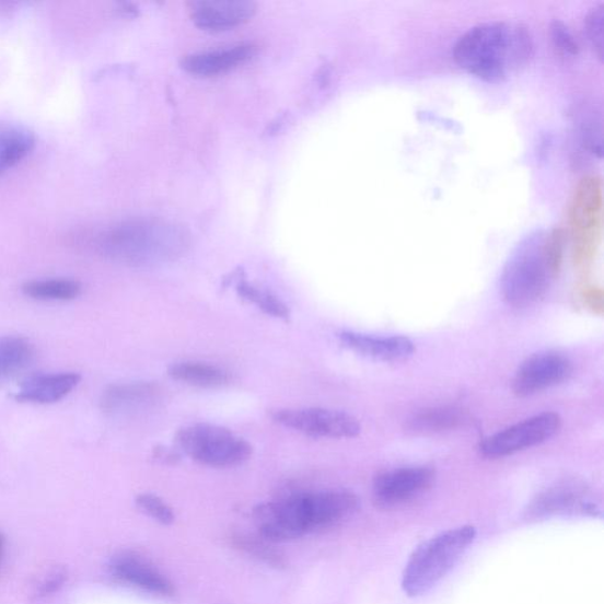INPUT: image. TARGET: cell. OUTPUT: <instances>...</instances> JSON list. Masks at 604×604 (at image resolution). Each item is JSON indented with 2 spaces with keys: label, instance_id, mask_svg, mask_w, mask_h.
I'll list each match as a JSON object with an SVG mask.
<instances>
[{
  "label": "cell",
  "instance_id": "17",
  "mask_svg": "<svg viewBox=\"0 0 604 604\" xmlns=\"http://www.w3.org/2000/svg\"><path fill=\"white\" fill-rule=\"evenodd\" d=\"M255 53L252 44H237L229 48L188 55L184 57L181 67L196 76H214L245 65Z\"/></svg>",
  "mask_w": 604,
  "mask_h": 604
},
{
  "label": "cell",
  "instance_id": "27",
  "mask_svg": "<svg viewBox=\"0 0 604 604\" xmlns=\"http://www.w3.org/2000/svg\"><path fill=\"white\" fill-rule=\"evenodd\" d=\"M603 26L604 5L601 4L589 11L584 20V35L600 59L603 58Z\"/></svg>",
  "mask_w": 604,
  "mask_h": 604
},
{
  "label": "cell",
  "instance_id": "24",
  "mask_svg": "<svg viewBox=\"0 0 604 604\" xmlns=\"http://www.w3.org/2000/svg\"><path fill=\"white\" fill-rule=\"evenodd\" d=\"M237 294L251 304L259 307L268 315H274L276 318L289 320L290 310L276 295L259 289L246 280H241L236 286Z\"/></svg>",
  "mask_w": 604,
  "mask_h": 604
},
{
  "label": "cell",
  "instance_id": "20",
  "mask_svg": "<svg viewBox=\"0 0 604 604\" xmlns=\"http://www.w3.org/2000/svg\"><path fill=\"white\" fill-rule=\"evenodd\" d=\"M467 421V415L455 406L431 407L414 415L406 422V430L415 434L442 433L458 429Z\"/></svg>",
  "mask_w": 604,
  "mask_h": 604
},
{
  "label": "cell",
  "instance_id": "1",
  "mask_svg": "<svg viewBox=\"0 0 604 604\" xmlns=\"http://www.w3.org/2000/svg\"><path fill=\"white\" fill-rule=\"evenodd\" d=\"M533 55L531 32L520 23L500 21L472 27L453 48V59L462 70L491 83L519 72Z\"/></svg>",
  "mask_w": 604,
  "mask_h": 604
},
{
  "label": "cell",
  "instance_id": "3",
  "mask_svg": "<svg viewBox=\"0 0 604 604\" xmlns=\"http://www.w3.org/2000/svg\"><path fill=\"white\" fill-rule=\"evenodd\" d=\"M564 230L527 236L510 255L501 278L504 300L512 307L533 306L547 294L564 262Z\"/></svg>",
  "mask_w": 604,
  "mask_h": 604
},
{
  "label": "cell",
  "instance_id": "14",
  "mask_svg": "<svg viewBox=\"0 0 604 604\" xmlns=\"http://www.w3.org/2000/svg\"><path fill=\"white\" fill-rule=\"evenodd\" d=\"M339 340L352 352L385 362L405 361L416 352L414 341L403 336L375 337L345 330L339 335Z\"/></svg>",
  "mask_w": 604,
  "mask_h": 604
},
{
  "label": "cell",
  "instance_id": "6",
  "mask_svg": "<svg viewBox=\"0 0 604 604\" xmlns=\"http://www.w3.org/2000/svg\"><path fill=\"white\" fill-rule=\"evenodd\" d=\"M175 442L191 460L213 467L243 464L253 453V446L244 438L207 422L178 430Z\"/></svg>",
  "mask_w": 604,
  "mask_h": 604
},
{
  "label": "cell",
  "instance_id": "28",
  "mask_svg": "<svg viewBox=\"0 0 604 604\" xmlns=\"http://www.w3.org/2000/svg\"><path fill=\"white\" fill-rule=\"evenodd\" d=\"M136 504L151 519L169 525L175 520L172 508L164 503L160 497L151 493H143L136 498Z\"/></svg>",
  "mask_w": 604,
  "mask_h": 604
},
{
  "label": "cell",
  "instance_id": "8",
  "mask_svg": "<svg viewBox=\"0 0 604 604\" xmlns=\"http://www.w3.org/2000/svg\"><path fill=\"white\" fill-rule=\"evenodd\" d=\"M570 230L578 252L591 253L597 243L603 222L602 179L597 176L582 178L570 206Z\"/></svg>",
  "mask_w": 604,
  "mask_h": 604
},
{
  "label": "cell",
  "instance_id": "15",
  "mask_svg": "<svg viewBox=\"0 0 604 604\" xmlns=\"http://www.w3.org/2000/svg\"><path fill=\"white\" fill-rule=\"evenodd\" d=\"M111 569L117 580L142 591L161 596H173L175 593L173 583L139 555L119 554L114 557Z\"/></svg>",
  "mask_w": 604,
  "mask_h": 604
},
{
  "label": "cell",
  "instance_id": "2",
  "mask_svg": "<svg viewBox=\"0 0 604 604\" xmlns=\"http://www.w3.org/2000/svg\"><path fill=\"white\" fill-rule=\"evenodd\" d=\"M358 508L355 493L332 490L300 493L260 504L253 518L263 537L290 541L334 525L349 518Z\"/></svg>",
  "mask_w": 604,
  "mask_h": 604
},
{
  "label": "cell",
  "instance_id": "21",
  "mask_svg": "<svg viewBox=\"0 0 604 604\" xmlns=\"http://www.w3.org/2000/svg\"><path fill=\"white\" fill-rule=\"evenodd\" d=\"M169 374L177 382L199 387H220L230 382L229 373L205 362H177L170 368Z\"/></svg>",
  "mask_w": 604,
  "mask_h": 604
},
{
  "label": "cell",
  "instance_id": "11",
  "mask_svg": "<svg viewBox=\"0 0 604 604\" xmlns=\"http://www.w3.org/2000/svg\"><path fill=\"white\" fill-rule=\"evenodd\" d=\"M572 374L571 361L557 352H541L527 358L512 381V391L524 398L560 385Z\"/></svg>",
  "mask_w": 604,
  "mask_h": 604
},
{
  "label": "cell",
  "instance_id": "10",
  "mask_svg": "<svg viewBox=\"0 0 604 604\" xmlns=\"http://www.w3.org/2000/svg\"><path fill=\"white\" fill-rule=\"evenodd\" d=\"M435 473L429 466H407L378 475L373 481V500L382 508L409 503L433 486Z\"/></svg>",
  "mask_w": 604,
  "mask_h": 604
},
{
  "label": "cell",
  "instance_id": "9",
  "mask_svg": "<svg viewBox=\"0 0 604 604\" xmlns=\"http://www.w3.org/2000/svg\"><path fill=\"white\" fill-rule=\"evenodd\" d=\"M271 418L282 427L298 432L324 438H355L360 431V422L349 414L309 407V409H280L271 413Z\"/></svg>",
  "mask_w": 604,
  "mask_h": 604
},
{
  "label": "cell",
  "instance_id": "12",
  "mask_svg": "<svg viewBox=\"0 0 604 604\" xmlns=\"http://www.w3.org/2000/svg\"><path fill=\"white\" fill-rule=\"evenodd\" d=\"M599 506L589 496L586 489L578 483H562L542 492L528 507V519L583 515L597 516Z\"/></svg>",
  "mask_w": 604,
  "mask_h": 604
},
{
  "label": "cell",
  "instance_id": "4",
  "mask_svg": "<svg viewBox=\"0 0 604 604\" xmlns=\"http://www.w3.org/2000/svg\"><path fill=\"white\" fill-rule=\"evenodd\" d=\"M183 225L163 219H131L109 226L92 240L93 247L115 262L146 266L177 258L189 246Z\"/></svg>",
  "mask_w": 604,
  "mask_h": 604
},
{
  "label": "cell",
  "instance_id": "18",
  "mask_svg": "<svg viewBox=\"0 0 604 604\" xmlns=\"http://www.w3.org/2000/svg\"><path fill=\"white\" fill-rule=\"evenodd\" d=\"M162 394L155 383L138 382L112 385L104 391L101 399L103 411L123 415L146 409L153 405Z\"/></svg>",
  "mask_w": 604,
  "mask_h": 604
},
{
  "label": "cell",
  "instance_id": "16",
  "mask_svg": "<svg viewBox=\"0 0 604 604\" xmlns=\"http://www.w3.org/2000/svg\"><path fill=\"white\" fill-rule=\"evenodd\" d=\"M80 382L81 375L74 372L36 374L23 382L14 398L21 403L55 404L68 397Z\"/></svg>",
  "mask_w": 604,
  "mask_h": 604
},
{
  "label": "cell",
  "instance_id": "25",
  "mask_svg": "<svg viewBox=\"0 0 604 604\" xmlns=\"http://www.w3.org/2000/svg\"><path fill=\"white\" fill-rule=\"evenodd\" d=\"M550 38L554 51L558 57L569 60L579 55V43L564 22L555 21L551 23Z\"/></svg>",
  "mask_w": 604,
  "mask_h": 604
},
{
  "label": "cell",
  "instance_id": "7",
  "mask_svg": "<svg viewBox=\"0 0 604 604\" xmlns=\"http://www.w3.org/2000/svg\"><path fill=\"white\" fill-rule=\"evenodd\" d=\"M562 426L560 415L543 413L497 432L479 444L483 457L503 458L550 440Z\"/></svg>",
  "mask_w": 604,
  "mask_h": 604
},
{
  "label": "cell",
  "instance_id": "13",
  "mask_svg": "<svg viewBox=\"0 0 604 604\" xmlns=\"http://www.w3.org/2000/svg\"><path fill=\"white\" fill-rule=\"evenodd\" d=\"M256 4L248 0H201L191 4V19L207 32H224L248 22Z\"/></svg>",
  "mask_w": 604,
  "mask_h": 604
},
{
  "label": "cell",
  "instance_id": "19",
  "mask_svg": "<svg viewBox=\"0 0 604 604\" xmlns=\"http://www.w3.org/2000/svg\"><path fill=\"white\" fill-rule=\"evenodd\" d=\"M35 146L36 136L32 129L0 120V176L32 154Z\"/></svg>",
  "mask_w": 604,
  "mask_h": 604
},
{
  "label": "cell",
  "instance_id": "26",
  "mask_svg": "<svg viewBox=\"0 0 604 604\" xmlns=\"http://www.w3.org/2000/svg\"><path fill=\"white\" fill-rule=\"evenodd\" d=\"M234 545L237 549L245 551L254 558H258L259 561L262 560L267 565L279 568L284 566L283 557L266 545L264 541L247 536H237L234 537Z\"/></svg>",
  "mask_w": 604,
  "mask_h": 604
},
{
  "label": "cell",
  "instance_id": "29",
  "mask_svg": "<svg viewBox=\"0 0 604 604\" xmlns=\"http://www.w3.org/2000/svg\"><path fill=\"white\" fill-rule=\"evenodd\" d=\"M3 548H4V541H3V537L0 536V558H2Z\"/></svg>",
  "mask_w": 604,
  "mask_h": 604
},
{
  "label": "cell",
  "instance_id": "23",
  "mask_svg": "<svg viewBox=\"0 0 604 604\" xmlns=\"http://www.w3.org/2000/svg\"><path fill=\"white\" fill-rule=\"evenodd\" d=\"M22 292L38 301H70L81 295L82 284L68 278L33 280L22 286Z\"/></svg>",
  "mask_w": 604,
  "mask_h": 604
},
{
  "label": "cell",
  "instance_id": "5",
  "mask_svg": "<svg viewBox=\"0 0 604 604\" xmlns=\"http://www.w3.org/2000/svg\"><path fill=\"white\" fill-rule=\"evenodd\" d=\"M476 527L462 525L438 534L414 551L403 572L402 588L410 597L428 594L474 545Z\"/></svg>",
  "mask_w": 604,
  "mask_h": 604
},
{
  "label": "cell",
  "instance_id": "22",
  "mask_svg": "<svg viewBox=\"0 0 604 604\" xmlns=\"http://www.w3.org/2000/svg\"><path fill=\"white\" fill-rule=\"evenodd\" d=\"M34 356V346L25 338L0 337V382L26 369Z\"/></svg>",
  "mask_w": 604,
  "mask_h": 604
}]
</instances>
